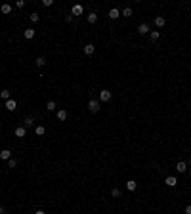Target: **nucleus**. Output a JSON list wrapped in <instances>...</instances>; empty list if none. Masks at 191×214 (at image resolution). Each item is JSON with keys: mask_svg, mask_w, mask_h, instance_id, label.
Here are the masks:
<instances>
[{"mask_svg": "<svg viewBox=\"0 0 191 214\" xmlns=\"http://www.w3.org/2000/svg\"><path fill=\"white\" fill-rule=\"evenodd\" d=\"M99 102H97V99H90V102H88V111L90 113H97L99 111Z\"/></svg>", "mask_w": 191, "mask_h": 214, "instance_id": "obj_1", "label": "nucleus"}, {"mask_svg": "<svg viewBox=\"0 0 191 214\" xmlns=\"http://www.w3.org/2000/svg\"><path fill=\"white\" fill-rule=\"evenodd\" d=\"M84 14V6L82 4H75V6L71 8V15L75 17V15H82Z\"/></svg>", "mask_w": 191, "mask_h": 214, "instance_id": "obj_2", "label": "nucleus"}, {"mask_svg": "<svg viewBox=\"0 0 191 214\" xmlns=\"http://www.w3.org/2000/svg\"><path fill=\"white\" fill-rule=\"evenodd\" d=\"M164 184L168 185V187H176V185H178V178H176V176H166Z\"/></svg>", "mask_w": 191, "mask_h": 214, "instance_id": "obj_3", "label": "nucleus"}, {"mask_svg": "<svg viewBox=\"0 0 191 214\" xmlns=\"http://www.w3.org/2000/svg\"><path fill=\"white\" fill-rule=\"evenodd\" d=\"M111 98H113V96H111V92H109V90H105V88L99 92V99H101V102H111Z\"/></svg>", "mask_w": 191, "mask_h": 214, "instance_id": "obj_4", "label": "nucleus"}, {"mask_svg": "<svg viewBox=\"0 0 191 214\" xmlns=\"http://www.w3.org/2000/svg\"><path fill=\"white\" fill-rule=\"evenodd\" d=\"M4 107H6L8 111H15V107H17V102H15V99H8V102L4 103Z\"/></svg>", "mask_w": 191, "mask_h": 214, "instance_id": "obj_5", "label": "nucleus"}, {"mask_svg": "<svg viewBox=\"0 0 191 214\" xmlns=\"http://www.w3.org/2000/svg\"><path fill=\"white\" fill-rule=\"evenodd\" d=\"M15 136H17V138H25L27 136V128L25 126H17L15 128Z\"/></svg>", "mask_w": 191, "mask_h": 214, "instance_id": "obj_6", "label": "nucleus"}, {"mask_svg": "<svg viewBox=\"0 0 191 214\" xmlns=\"http://www.w3.org/2000/svg\"><path fill=\"white\" fill-rule=\"evenodd\" d=\"M0 159L2 161H10L12 159V151L10 149H2V151H0Z\"/></svg>", "mask_w": 191, "mask_h": 214, "instance_id": "obj_7", "label": "nucleus"}, {"mask_svg": "<svg viewBox=\"0 0 191 214\" xmlns=\"http://www.w3.org/2000/svg\"><path fill=\"white\" fill-rule=\"evenodd\" d=\"M155 25L161 29V27H164V25H166V19L162 17V15H155Z\"/></svg>", "mask_w": 191, "mask_h": 214, "instance_id": "obj_8", "label": "nucleus"}, {"mask_svg": "<svg viewBox=\"0 0 191 214\" xmlns=\"http://www.w3.org/2000/svg\"><path fill=\"white\" fill-rule=\"evenodd\" d=\"M176 170L180 172V174H184V172L187 170V163H184V161H180V163L176 164Z\"/></svg>", "mask_w": 191, "mask_h": 214, "instance_id": "obj_9", "label": "nucleus"}, {"mask_svg": "<svg viewBox=\"0 0 191 214\" xmlns=\"http://www.w3.org/2000/svg\"><path fill=\"white\" fill-rule=\"evenodd\" d=\"M138 33H140V35H147V33H149V25H147V23H140V27H138Z\"/></svg>", "mask_w": 191, "mask_h": 214, "instance_id": "obj_10", "label": "nucleus"}, {"mask_svg": "<svg viewBox=\"0 0 191 214\" xmlns=\"http://www.w3.org/2000/svg\"><path fill=\"white\" fill-rule=\"evenodd\" d=\"M94 52H96V46H94V44H86V46H84V54H86V55H92Z\"/></svg>", "mask_w": 191, "mask_h": 214, "instance_id": "obj_11", "label": "nucleus"}, {"mask_svg": "<svg viewBox=\"0 0 191 214\" xmlns=\"http://www.w3.org/2000/svg\"><path fill=\"white\" fill-rule=\"evenodd\" d=\"M117 17H120V12L117 8H111L109 10V19H117Z\"/></svg>", "mask_w": 191, "mask_h": 214, "instance_id": "obj_12", "label": "nucleus"}, {"mask_svg": "<svg viewBox=\"0 0 191 214\" xmlns=\"http://www.w3.org/2000/svg\"><path fill=\"white\" fill-rule=\"evenodd\" d=\"M149 38H151L153 42H157V40L161 38V31H149Z\"/></svg>", "mask_w": 191, "mask_h": 214, "instance_id": "obj_13", "label": "nucleus"}, {"mask_svg": "<svg viewBox=\"0 0 191 214\" xmlns=\"http://www.w3.org/2000/svg\"><path fill=\"white\" fill-rule=\"evenodd\" d=\"M23 126H25V128L35 126V119H32V117H25V120H23Z\"/></svg>", "mask_w": 191, "mask_h": 214, "instance_id": "obj_14", "label": "nucleus"}, {"mask_svg": "<svg viewBox=\"0 0 191 214\" xmlns=\"http://www.w3.org/2000/svg\"><path fill=\"white\" fill-rule=\"evenodd\" d=\"M136 187H138V184L134 180H128L126 182V189H128V191H136Z\"/></svg>", "mask_w": 191, "mask_h": 214, "instance_id": "obj_15", "label": "nucleus"}, {"mask_svg": "<svg viewBox=\"0 0 191 214\" xmlns=\"http://www.w3.org/2000/svg\"><path fill=\"white\" fill-rule=\"evenodd\" d=\"M0 12H2V14H12V6L10 4H2V6H0Z\"/></svg>", "mask_w": 191, "mask_h": 214, "instance_id": "obj_16", "label": "nucleus"}, {"mask_svg": "<svg viewBox=\"0 0 191 214\" xmlns=\"http://www.w3.org/2000/svg\"><path fill=\"white\" fill-rule=\"evenodd\" d=\"M0 99H4V102H8L10 98V90H0Z\"/></svg>", "mask_w": 191, "mask_h": 214, "instance_id": "obj_17", "label": "nucleus"}, {"mask_svg": "<svg viewBox=\"0 0 191 214\" xmlns=\"http://www.w3.org/2000/svg\"><path fill=\"white\" fill-rule=\"evenodd\" d=\"M35 63H36V67H44V65H46V58H42V55H40V58L35 59Z\"/></svg>", "mask_w": 191, "mask_h": 214, "instance_id": "obj_18", "label": "nucleus"}, {"mask_svg": "<svg viewBox=\"0 0 191 214\" xmlns=\"http://www.w3.org/2000/svg\"><path fill=\"white\" fill-rule=\"evenodd\" d=\"M44 132H46V128H44L42 124H38V126L35 128V134H36V136H44Z\"/></svg>", "mask_w": 191, "mask_h": 214, "instance_id": "obj_19", "label": "nucleus"}, {"mask_svg": "<svg viewBox=\"0 0 191 214\" xmlns=\"http://www.w3.org/2000/svg\"><path fill=\"white\" fill-rule=\"evenodd\" d=\"M86 19H88V23H96V21H97V15H96V12H90Z\"/></svg>", "mask_w": 191, "mask_h": 214, "instance_id": "obj_20", "label": "nucleus"}, {"mask_svg": "<svg viewBox=\"0 0 191 214\" xmlns=\"http://www.w3.org/2000/svg\"><path fill=\"white\" fill-rule=\"evenodd\" d=\"M67 119V111H65V109H59L58 111V120H65Z\"/></svg>", "mask_w": 191, "mask_h": 214, "instance_id": "obj_21", "label": "nucleus"}, {"mask_svg": "<svg viewBox=\"0 0 191 214\" xmlns=\"http://www.w3.org/2000/svg\"><path fill=\"white\" fill-rule=\"evenodd\" d=\"M23 35H25V38H35V29H25V33H23Z\"/></svg>", "mask_w": 191, "mask_h": 214, "instance_id": "obj_22", "label": "nucleus"}, {"mask_svg": "<svg viewBox=\"0 0 191 214\" xmlns=\"http://www.w3.org/2000/svg\"><path fill=\"white\" fill-rule=\"evenodd\" d=\"M120 15H124V17H132V8L126 6V8L123 10V14H120Z\"/></svg>", "mask_w": 191, "mask_h": 214, "instance_id": "obj_23", "label": "nucleus"}, {"mask_svg": "<svg viewBox=\"0 0 191 214\" xmlns=\"http://www.w3.org/2000/svg\"><path fill=\"white\" fill-rule=\"evenodd\" d=\"M29 19H31V21H32V23H36V21H38V19H40V15H38V14H36V12H32V14L29 15Z\"/></svg>", "mask_w": 191, "mask_h": 214, "instance_id": "obj_24", "label": "nucleus"}, {"mask_svg": "<svg viewBox=\"0 0 191 214\" xmlns=\"http://www.w3.org/2000/svg\"><path fill=\"white\" fill-rule=\"evenodd\" d=\"M15 166H17V161H15V159H10V161H8V168H15Z\"/></svg>", "mask_w": 191, "mask_h": 214, "instance_id": "obj_25", "label": "nucleus"}, {"mask_svg": "<svg viewBox=\"0 0 191 214\" xmlns=\"http://www.w3.org/2000/svg\"><path fill=\"white\" fill-rule=\"evenodd\" d=\"M46 109H48V111H54V109H55V102H48L46 103Z\"/></svg>", "mask_w": 191, "mask_h": 214, "instance_id": "obj_26", "label": "nucleus"}, {"mask_svg": "<svg viewBox=\"0 0 191 214\" xmlns=\"http://www.w3.org/2000/svg\"><path fill=\"white\" fill-rule=\"evenodd\" d=\"M111 195H113V197H120V189L113 187V189H111Z\"/></svg>", "mask_w": 191, "mask_h": 214, "instance_id": "obj_27", "label": "nucleus"}, {"mask_svg": "<svg viewBox=\"0 0 191 214\" xmlns=\"http://www.w3.org/2000/svg\"><path fill=\"white\" fill-rule=\"evenodd\" d=\"M52 4H54V0H42V6L44 8H50Z\"/></svg>", "mask_w": 191, "mask_h": 214, "instance_id": "obj_28", "label": "nucleus"}, {"mask_svg": "<svg viewBox=\"0 0 191 214\" xmlns=\"http://www.w3.org/2000/svg\"><path fill=\"white\" fill-rule=\"evenodd\" d=\"M23 6H25V2H23V0H17V2H15V8H19V10H21Z\"/></svg>", "mask_w": 191, "mask_h": 214, "instance_id": "obj_29", "label": "nucleus"}, {"mask_svg": "<svg viewBox=\"0 0 191 214\" xmlns=\"http://www.w3.org/2000/svg\"><path fill=\"white\" fill-rule=\"evenodd\" d=\"M185 214H191V205H187V207H185Z\"/></svg>", "mask_w": 191, "mask_h": 214, "instance_id": "obj_30", "label": "nucleus"}, {"mask_svg": "<svg viewBox=\"0 0 191 214\" xmlns=\"http://www.w3.org/2000/svg\"><path fill=\"white\" fill-rule=\"evenodd\" d=\"M35 214H46L44 210H35Z\"/></svg>", "mask_w": 191, "mask_h": 214, "instance_id": "obj_31", "label": "nucleus"}, {"mask_svg": "<svg viewBox=\"0 0 191 214\" xmlns=\"http://www.w3.org/2000/svg\"><path fill=\"white\" fill-rule=\"evenodd\" d=\"M0 214H6V210H4V208H2V207H0Z\"/></svg>", "mask_w": 191, "mask_h": 214, "instance_id": "obj_32", "label": "nucleus"}, {"mask_svg": "<svg viewBox=\"0 0 191 214\" xmlns=\"http://www.w3.org/2000/svg\"><path fill=\"white\" fill-rule=\"evenodd\" d=\"M189 166H191V157H189Z\"/></svg>", "mask_w": 191, "mask_h": 214, "instance_id": "obj_33", "label": "nucleus"}]
</instances>
